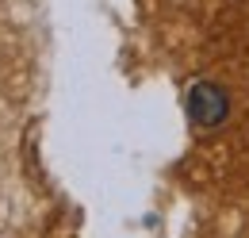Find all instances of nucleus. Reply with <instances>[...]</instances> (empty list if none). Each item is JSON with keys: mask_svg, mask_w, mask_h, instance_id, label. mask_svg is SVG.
<instances>
[{"mask_svg": "<svg viewBox=\"0 0 249 238\" xmlns=\"http://www.w3.org/2000/svg\"><path fill=\"white\" fill-rule=\"evenodd\" d=\"M188 116H192V123L196 127H203V131H211V127H218L222 119H226V112H230V100H226V92H222V85H215V81H196L192 89H188Z\"/></svg>", "mask_w": 249, "mask_h": 238, "instance_id": "obj_1", "label": "nucleus"}]
</instances>
